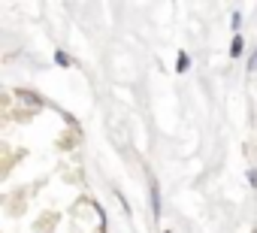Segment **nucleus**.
Listing matches in <instances>:
<instances>
[{
	"instance_id": "obj_1",
	"label": "nucleus",
	"mask_w": 257,
	"mask_h": 233,
	"mask_svg": "<svg viewBox=\"0 0 257 233\" xmlns=\"http://www.w3.org/2000/svg\"><path fill=\"white\" fill-rule=\"evenodd\" d=\"M152 209H155V218L161 215V191H158V185H152Z\"/></svg>"
},
{
	"instance_id": "obj_2",
	"label": "nucleus",
	"mask_w": 257,
	"mask_h": 233,
	"mask_svg": "<svg viewBox=\"0 0 257 233\" xmlns=\"http://www.w3.org/2000/svg\"><path fill=\"white\" fill-rule=\"evenodd\" d=\"M242 46H245V43H242V37H233V46H230V55H233V58H239V55H242Z\"/></svg>"
},
{
	"instance_id": "obj_3",
	"label": "nucleus",
	"mask_w": 257,
	"mask_h": 233,
	"mask_svg": "<svg viewBox=\"0 0 257 233\" xmlns=\"http://www.w3.org/2000/svg\"><path fill=\"white\" fill-rule=\"evenodd\" d=\"M55 61H58L61 67H70V55H67V52H58V55H55Z\"/></svg>"
},
{
	"instance_id": "obj_4",
	"label": "nucleus",
	"mask_w": 257,
	"mask_h": 233,
	"mask_svg": "<svg viewBox=\"0 0 257 233\" xmlns=\"http://www.w3.org/2000/svg\"><path fill=\"white\" fill-rule=\"evenodd\" d=\"M188 67H191V61H188V55L182 52V55H179V73H185Z\"/></svg>"
},
{
	"instance_id": "obj_5",
	"label": "nucleus",
	"mask_w": 257,
	"mask_h": 233,
	"mask_svg": "<svg viewBox=\"0 0 257 233\" xmlns=\"http://www.w3.org/2000/svg\"><path fill=\"white\" fill-rule=\"evenodd\" d=\"M248 67H251V70H257V52L251 55V61H248Z\"/></svg>"
},
{
	"instance_id": "obj_6",
	"label": "nucleus",
	"mask_w": 257,
	"mask_h": 233,
	"mask_svg": "<svg viewBox=\"0 0 257 233\" xmlns=\"http://www.w3.org/2000/svg\"><path fill=\"white\" fill-rule=\"evenodd\" d=\"M167 233H170V230H167Z\"/></svg>"
}]
</instances>
